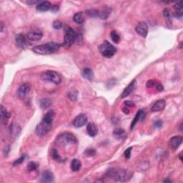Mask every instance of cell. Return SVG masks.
<instances>
[{"instance_id": "obj_44", "label": "cell", "mask_w": 183, "mask_h": 183, "mask_svg": "<svg viewBox=\"0 0 183 183\" xmlns=\"http://www.w3.org/2000/svg\"><path fill=\"white\" fill-rule=\"evenodd\" d=\"M9 150H10V149H9V146H6V147H5V148L4 149V154L5 157H6V156L8 155Z\"/></svg>"}, {"instance_id": "obj_25", "label": "cell", "mask_w": 183, "mask_h": 183, "mask_svg": "<svg viewBox=\"0 0 183 183\" xmlns=\"http://www.w3.org/2000/svg\"><path fill=\"white\" fill-rule=\"evenodd\" d=\"M52 104L51 100L48 98H44L42 99L39 101V106L42 107V109H47L48 107H50Z\"/></svg>"}, {"instance_id": "obj_16", "label": "cell", "mask_w": 183, "mask_h": 183, "mask_svg": "<svg viewBox=\"0 0 183 183\" xmlns=\"http://www.w3.org/2000/svg\"><path fill=\"white\" fill-rule=\"evenodd\" d=\"M52 6V4L50 2V1H42V2H39V4L37 5L36 9L39 11H47L48 10L51 9Z\"/></svg>"}, {"instance_id": "obj_19", "label": "cell", "mask_w": 183, "mask_h": 183, "mask_svg": "<svg viewBox=\"0 0 183 183\" xmlns=\"http://www.w3.org/2000/svg\"><path fill=\"white\" fill-rule=\"evenodd\" d=\"M135 80H134V81H132V82H130V83L129 84L128 86L126 87L125 90H124V91L122 92V95H121V98L122 99L125 98V97H127L129 95H130L131 92H132V90H134V88H135Z\"/></svg>"}, {"instance_id": "obj_27", "label": "cell", "mask_w": 183, "mask_h": 183, "mask_svg": "<svg viewBox=\"0 0 183 183\" xmlns=\"http://www.w3.org/2000/svg\"><path fill=\"white\" fill-rule=\"evenodd\" d=\"M113 135L115 136V138L119 139V140H120V139L124 138V137H125V130H122V129L117 128V129H116V130H114Z\"/></svg>"}, {"instance_id": "obj_38", "label": "cell", "mask_w": 183, "mask_h": 183, "mask_svg": "<svg viewBox=\"0 0 183 183\" xmlns=\"http://www.w3.org/2000/svg\"><path fill=\"white\" fill-rule=\"evenodd\" d=\"M132 147H129L128 149H127L125 151V157L127 159H130V156H131V153H132Z\"/></svg>"}, {"instance_id": "obj_43", "label": "cell", "mask_w": 183, "mask_h": 183, "mask_svg": "<svg viewBox=\"0 0 183 183\" xmlns=\"http://www.w3.org/2000/svg\"><path fill=\"white\" fill-rule=\"evenodd\" d=\"M174 17L176 18H178V19H182V11H176V13L174 14Z\"/></svg>"}, {"instance_id": "obj_28", "label": "cell", "mask_w": 183, "mask_h": 183, "mask_svg": "<svg viewBox=\"0 0 183 183\" xmlns=\"http://www.w3.org/2000/svg\"><path fill=\"white\" fill-rule=\"evenodd\" d=\"M73 20L77 24H81L84 22V17L82 12H77L74 15Z\"/></svg>"}, {"instance_id": "obj_9", "label": "cell", "mask_w": 183, "mask_h": 183, "mask_svg": "<svg viewBox=\"0 0 183 183\" xmlns=\"http://www.w3.org/2000/svg\"><path fill=\"white\" fill-rule=\"evenodd\" d=\"M182 142V136H174L172 137L168 142L169 147L172 150H176L179 146L181 145Z\"/></svg>"}, {"instance_id": "obj_42", "label": "cell", "mask_w": 183, "mask_h": 183, "mask_svg": "<svg viewBox=\"0 0 183 183\" xmlns=\"http://www.w3.org/2000/svg\"><path fill=\"white\" fill-rule=\"evenodd\" d=\"M125 105L127 107H134L135 106V104L134 102H132V101H130V100H127V101L125 102Z\"/></svg>"}, {"instance_id": "obj_12", "label": "cell", "mask_w": 183, "mask_h": 183, "mask_svg": "<svg viewBox=\"0 0 183 183\" xmlns=\"http://www.w3.org/2000/svg\"><path fill=\"white\" fill-rule=\"evenodd\" d=\"M15 40H16V43L18 45V47H19L22 49L26 48L27 47L28 44H29V40L22 34H17L16 37H15Z\"/></svg>"}, {"instance_id": "obj_5", "label": "cell", "mask_w": 183, "mask_h": 183, "mask_svg": "<svg viewBox=\"0 0 183 183\" xmlns=\"http://www.w3.org/2000/svg\"><path fill=\"white\" fill-rule=\"evenodd\" d=\"M41 79L44 81L52 82L55 85H59L62 82L61 75L57 72L51 71V70H48L42 73Z\"/></svg>"}, {"instance_id": "obj_6", "label": "cell", "mask_w": 183, "mask_h": 183, "mask_svg": "<svg viewBox=\"0 0 183 183\" xmlns=\"http://www.w3.org/2000/svg\"><path fill=\"white\" fill-rule=\"evenodd\" d=\"M52 127V122L42 119V122L37 126L35 129V133L40 137L44 136L50 132Z\"/></svg>"}, {"instance_id": "obj_46", "label": "cell", "mask_w": 183, "mask_h": 183, "mask_svg": "<svg viewBox=\"0 0 183 183\" xmlns=\"http://www.w3.org/2000/svg\"><path fill=\"white\" fill-rule=\"evenodd\" d=\"M122 111L124 112V113L127 114H127H129V112H130V111H129V110L127 108V107H124V108L122 109Z\"/></svg>"}, {"instance_id": "obj_29", "label": "cell", "mask_w": 183, "mask_h": 183, "mask_svg": "<svg viewBox=\"0 0 183 183\" xmlns=\"http://www.w3.org/2000/svg\"><path fill=\"white\" fill-rule=\"evenodd\" d=\"M110 37H111V39H112V41H113L115 44H118L119 42H120V34H118V32H117V31H115V30H113V31L111 32Z\"/></svg>"}, {"instance_id": "obj_31", "label": "cell", "mask_w": 183, "mask_h": 183, "mask_svg": "<svg viewBox=\"0 0 183 183\" xmlns=\"http://www.w3.org/2000/svg\"><path fill=\"white\" fill-rule=\"evenodd\" d=\"M87 14L92 17H99V10L97 9H90L87 11Z\"/></svg>"}, {"instance_id": "obj_2", "label": "cell", "mask_w": 183, "mask_h": 183, "mask_svg": "<svg viewBox=\"0 0 183 183\" xmlns=\"http://www.w3.org/2000/svg\"><path fill=\"white\" fill-rule=\"evenodd\" d=\"M60 44L55 42H49L44 44L37 45L32 48V51L37 55H47L56 53L60 48Z\"/></svg>"}, {"instance_id": "obj_4", "label": "cell", "mask_w": 183, "mask_h": 183, "mask_svg": "<svg viewBox=\"0 0 183 183\" xmlns=\"http://www.w3.org/2000/svg\"><path fill=\"white\" fill-rule=\"evenodd\" d=\"M99 50H100V52L102 54V56L106 58L112 57L117 52V49H116L115 47L111 44L107 40L104 41L103 43L100 44Z\"/></svg>"}, {"instance_id": "obj_1", "label": "cell", "mask_w": 183, "mask_h": 183, "mask_svg": "<svg viewBox=\"0 0 183 183\" xmlns=\"http://www.w3.org/2000/svg\"><path fill=\"white\" fill-rule=\"evenodd\" d=\"M132 172L127 169L112 168L107 172L106 176L109 178L118 182H126L132 177Z\"/></svg>"}, {"instance_id": "obj_21", "label": "cell", "mask_w": 183, "mask_h": 183, "mask_svg": "<svg viewBox=\"0 0 183 183\" xmlns=\"http://www.w3.org/2000/svg\"><path fill=\"white\" fill-rule=\"evenodd\" d=\"M82 76L84 78H85L86 80H89V81H92L94 78V72L90 68L86 67L82 70Z\"/></svg>"}, {"instance_id": "obj_22", "label": "cell", "mask_w": 183, "mask_h": 183, "mask_svg": "<svg viewBox=\"0 0 183 183\" xmlns=\"http://www.w3.org/2000/svg\"><path fill=\"white\" fill-rule=\"evenodd\" d=\"M111 13V9L110 8L105 6L103 9H102L100 11H99V17L101 19H107L109 17Z\"/></svg>"}, {"instance_id": "obj_8", "label": "cell", "mask_w": 183, "mask_h": 183, "mask_svg": "<svg viewBox=\"0 0 183 183\" xmlns=\"http://www.w3.org/2000/svg\"><path fill=\"white\" fill-rule=\"evenodd\" d=\"M87 122V117L85 114H80L77 115L72 122V125L76 128H80V127H83Z\"/></svg>"}, {"instance_id": "obj_35", "label": "cell", "mask_w": 183, "mask_h": 183, "mask_svg": "<svg viewBox=\"0 0 183 183\" xmlns=\"http://www.w3.org/2000/svg\"><path fill=\"white\" fill-rule=\"evenodd\" d=\"M52 26L54 29H60L62 27V23L60 20H55V21H54Z\"/></svg>"}, {"instance_id": "obj_3", "label": "cell", "mask_w": 183, "mask_h": 183, "mask_svg": "<svg viewBox=\"0 0 183 183\" xmlns=\"http://www.w3.org/2000/svg\"><path fill=\"white\" fill-rule=\"evenodd\" d=\"M82 41V36L74 30L72 28L70 27H65V42L64 45L66 47H70L75 43V42Z\"/></svg>"}, {"instance_id": "obj_30", "label": "cell", "mask_w": 183, "mask_h": 183, "mask_svg": "<svg viewBox=\"0 0 183 183\" xmlns=\"http://www.w3.org/2000/svg\"><path fill=\"white\" fill-rule=\"evenodd\" d=\"M68 97L71 100L75 101V100H77V97H78V92L76 90H71V91L69 92Z\"/></svg>"}, {"instance_id": "obj_10", "label": "cell", "mask_w": 183, "mask_h": 183, "mask_svg": "<svg viewBox=\"0 0 183 183\" xmlns=\"http://www.w3.org/2000/svg\"><path fill=\"white\" fill-rule=\"evenodd\" d=\"M30 91V86L29 84L25 83L19 87V88L18 89L17 92V95L19 98L20 99H24L25 97L27 96V95L29 94Z\"/></svg>"}, {"instance_id": "obj_23", "label": "cell", "mask_w": 183, "mask_h": 183, "mask_svg": "<svg viewBox=\"0 0 183 183\" xmlns=\"http://www.w3.org/2000/svg\"><path fill=\"white\" fill-rule=\"evenodd\" d=\"M82 163L78 159H73L72 160L71 164H70V167H71L72 170L73 172H77L81 168Z\"/></svg>"}, {"instance_id": "obj_47", "label": "cell", "mask_w": 183, "mask_h": 183, "mask_svg": "<svg viewBox=\"0 0 183 183\" xmlns=\"http://www.w3.org/2000/svg\"><path fill=\"white\" fill-rule=\"evenodd\" d=\"M182 152H180V153H179V159H180V160L182 161Z\"/></svg>"}, {"instance_id": "obj_36", "label": "cell", "mask_w": 183, "mask_h": 183, "mask_svg": "<svg viewBox=\"0 0 183 183\" xmlns=\"http://www.w3.org/2000/svg\"><path fill=\"white\" fill-rule=\"evenodd\" d=\"M52 155L53 159H55V160L57 161H60L61 160V157H60V154H59L58 152L56 150V149H53L52 152Z\"/></svg>"}, {"instance_id": "obj_40", "label": "cell", "mask_w": 183, "mask_h": 183, "mask_svg": "<svg viewBox=\"0 0 183 183\" xmlns=\"http://www.w3.org/2000/svg\"><path fill=\"white\" fill-rule=\"evenodd\" d=\"M156 84H157V82H156L154 80H149L148 82H147V87H152L154 86H156Z\"/></svg>"}, {"instance_id": "obj_39", "label": "cell", "mask_w": 183, "mask_h": 183, "mask_svg": "<svg viewBox=\"0 0 183 183\" xmlns=\"http://www.w3.org/2000/svg\"><path fill=\"white\" fill-rule=\"evenodd\" d=\"M162 126V122L161 120H157L154 122V127L155 128H160Z\"/></svg>"}, {"instance_id": "obj_32", "label": "cell", "mask_w": 183, "mask_h": 183, "mask_svg": "<svg viewBox=\"0 0 183 183\" xmlns=\"http://www.w3.org/2000/svg\"><path fill=\"white\" fill-rule=\"evenodd\" d=\"M27 168L29 171H36L38 168V164L36 162H30L29 164H27Z\"/></svg>"}, {"instance_id": "obj_41", "label": "cell", "mask_w": 183, "mask_h": 183, "mask_svg": "<svg viewBox=\"0 0 183 183\" xmlns=\"http://www.w3.org/2000/svg\"><path fill=\"white\" fill-rule=\"evenodd\" d=\"M155 87H156V89H157V90L158 92H162V91H163V90H164L163 86H162V84H160V83H157V84H156Z\"/></svg>"}, {"instance_id": "obj_37", "label": "cell", "mask_w": 183, "mask_h": 183, "mask_svg": "<svg viewBox=\"0 0 183 183\" xmlns=\"http://www.w3.org/2000/svg\"><path fill=\"white\" fill-rule=\"evenodd\" d=\"M174 9H176V11H182V7H183V5H182V1H180L179 2H177V4L174 5Z\"/></svg>"}, {"instance_id": "obj_14", "label": "cell", "mask_w": 183, "mask_h": 183, "mask_svg": "<svg viewBox=\"0 0 183 183\" xmlns=\"http://www.w3.org/2000/svg\"><path fill=\"white\" fill-rule=\"evenodd\" d=\"M145 117V112H143L142 110H140L137 112V113L136 114L135 117H134L133 120H132V123H131V127L130 129L131 130H133L135 126L136 125V124L137 123L139 120H143Z\"/></svg>"}, {"instance_id": "obj_18", "label": "cell", "mask_w": 183, "mask_h": 183, "mask_svg": "<svg viewBox=\"0 0 183 183\" xmlns=\"http://www.w3.org/2000/svg\"><path fill=\"white\" fill-rule=\"evenodd\" d=\"M43 34L42 32H32L28 33L27 34L26 37L29 41H38L42 38Z\"/></svg>"}, {"instance_id": "obj_15", "label": "cell", "mask_w": 183, "mask_h": 183, "mask_svg": "<svg viewBox=\"0 0 183 183\" xmlns=\"http://www.w3.org/2000/svg\"><path fill=\"white\" fill-rule=\"evenodd\" d=\"M166 105V102L164 100H157V102H154V104L152 105V108H151V111L152 112H159L164 110V108L165 107Z\"/></svg>"}, {"instance_id": "obj_20", "label": "cell", "mask_w": 183, "mask_h": 183, "mask_svg": "<svg viewBox=\"0 0 183 183\" xmlns=\"http://www.w3.org/2000/svg\"><path fill=\"white\" fill-rule=\"evenodd\" d=\"M10 117V114L7 112V110L1 105V123L6 125L7 123L8 120Z\"/></svg>"}, {"instance_id": "obj_34", "label": "cell", "mask_w": 183, "mask_h": 183, "mask_svg": "<svg viewBox=\"0 0 183 183\" xmlns=\"http://www.w3.org/2000/svg\"><path fill=\"white\" fill-rule=\"evenodd\" d=\"M25 157H26V154H23V155H22L19 159H16V160L14 161V163H13V165H14V166H17V165H19V164H22L23 162H24Z\"/></svg>"}, {"instance_id": "obj_45", "label": "cell", "mask_w": 183, "mask_h": 183, "mask_svg": "<svg viewBox=\"0 0 183 183\" xmlns=\"http://www.w3.org/2000/svg\"><path fill=\"white\" fill-rule=\"evenodd\" d=\"M58 9H59L58 5H54V6H52V9H51L52 11H57Z\"/></svg>"}, {"instance_id": "obj_48", "label": "cell", "mask_w": 183, "mask_h": 183, "mask_svg": "<svg viewBox=\"0 0 183 183\" xmlns=\"http://www.w3.org/2000/svg\"><path fill=\"white\" fill-rule=\"evenodd\" d=\"M172 181L171 180H169V179H165V180H164V182H171Z\"/></svg>"}, {"instance_id": "obj_11", "label": "cell", "mask_w": 183, "mask_h": 183, "mask_svg": "<svg viewBox=\"0 0 183 183\" xmlns=\"http://www.w3.org/2000/svg\"><path fill=\"white\" fill-rule=\"evenodd\" d=\"M135 31L140 36L146 37L148 33V27L145 22H140L136 26Z\"/></svg>"}, {"instance_id": "obj_24", "label": "cell", "mask_w": 183, "mask_h": 183, "mask_svg": "<svg viewBox=\"0 0 183 183\" xmlns=\"http://www.w3.org/2000/svg\"><path fill=\"white\" fill-rule=\"evenodd\" d=\"M163 15L165 18L166 22H167V24L168 26L170 27L171 25H172V16H171V11L168 8H165L163 10Z\"/></svg>"}, {"instance_id": "obj_33", "label": "cell", "mask_w": 183, "mask_h": 183, "mask_svg": "<svg viewBox=\"0 0 183 183\" xmlns=\"http://www.w3.org/2000/svg\"><path fill=\"white\" fill-rule=\"evenodd\" d=\"M85 155L88 156V157H92V156L95 155V154H96V151H95V149L89 148V149H87V150L85 151Z\"/></svg>"}, {"instance_id": "obj_17", "label": "cell", "mask_w": 183, "mask_h": 183, "mask_svg": "<svg viewBox=\"0 0 183 183\" xmlns=\"http://www.w3.org/2000/svg\"><path fill=\"white\" fill-rule=\"evenodd\" d=\"M87 132L90 137H95L97 135V132H98V129H97V126L95 124L90 122V123L87 124Z\"/></svg>"}, {"instance_id": "obj_13", "label": "cell", "mask_w": 183, "mask_h": 183, "mask_svg": "<svg viewBox=\"0 0 183 183\" xmlns=\"http://www.w3.org/2000/svg\"><path fill=\"white\" fill-rule=\"evenodd\" d=\"M54 181V175L52 172L50 170L43 171L41 177V182L44 183L52 182Z\"/></svg>"}, {"instance_id": "obj_26", "label": "cell", "mask_w": 183, "mask_h": 183, "mask_svg": "<svg viewBox=\"0 0 183 183\" xmlns=\"http://www.w3.org/2000/svg\"><path fill=\"white\" fill-rule=\"evenodd\" d=\"M20 131H21V128L17 124H12L9 127V132L11 133V135L16 136L19 133Z\"/></svg>"}, {"instance_id": "obj_7", "label": "cell", "mask_w": 183, "mask_h": 183, "mask_svg": "<svg viewBox=\"0 0 183 183\" xmlns=\"http://www.w3.org/2000/svg\"><path fill=\"white\" fill-rule=\"evenodd\" d=\"M77 142L76 137L70 132H65V133L61 134L57 138V142L62 146L76 143Z\"/></svg>"}]
</instances>
